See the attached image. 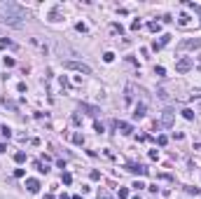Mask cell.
I'll return each instance as SVG.
<instances>
[{
  "mask_svg": "<svg viewBox=\"0 0 201 199\" xmlns=\"http://www.w3.org/2000/svg\"><path fill=\"white\" fill-rule=\"evenodd\" d=\"M26 9L24 7H19V5H14V2H7V5H2V17H5V21L7 24H12V26H19L21 24V19H26Z\"/></svg>",
  "mask_w": 201,
  "mask_h": 199,
  "instance_id": "1",
  "label": "cell"
},
{
  "mask_svg": "<svg viewBox=\"0 0 201 199\" xmlns=\"http://www.w3.org/2000/svg\"><path fill=\"white\" fill-rule=\"evenodd\" d=\"M63 68H68V70H77V73H84V75H91V68L87 66V63H82V61H66Z\"/></svg>",
  "mask_w": 201,
  "mask_h": 199,
  "instance_id": "2",
  "label": "cell"
},
{
  "mask_svg": "<svg viewBox=\"0 0 201 199\" xmlns=\"http://www.w3.org/2000/svg\"><path fill=\"white\" fill-rule=\"evenodd\" d=\"M173 122H175V112H173V110H164V112H162V122H159V127H173Z\"/></svg>",
  "mask_w": 201,
  "mask_h": 199,
  "instance_id": "3",
  "label": "cell"
},
{
  "mask_svg": "<svg viewBox=\"0 0 201 199\" xmlns=\"http://www.w3.org/2000/svg\"><path fill=\"white\" fill-rule=\"evenodd\" d=\"M192 66H194V61H192L190 56H185V59H180V61L175 63V70H178V73H187Z\"/></svg>",
  "mask_w": 201,
  "mask_h": 199,
  "instance_id": "4",
  "label": "cell"
},
{
  "mask_svg": "<svg viewBox=\"0 0 201 199\" xmlns=\"http://www.w3.org/2000/svg\"><path fill=\"white\" fill-rule=\"evenodd\" d=\"M26 190H28L31 195H37V192H40V183H37L35 178H26Z\"/></svg>",
  "mask_w": 201,
  "mask_h": 199,
  "instance_id": "5",
  "label": "cell"
},
{
  "mask_svg": "<svg viewBox=\"0 0 201 199\" xmlns=\"http://www.w3.org/2000/svg\"><path fill=\"white\" fill-rule=\"evenodd\" d=\"M129 171H131V173H138V176H147V173H150L147 166H143V164H129Z\"/></svg>",
  "mask_w": 201,
  "mask_h": 199,
  "instance_id": "6",
  "label": "cell"
},
{
  "mask_svg": "<svg viewBox=\"0 0 201 199\" xmlns=\"http://www.w3.org/2000/svg\"><path fill=\"white\" fill-rule=\"evenodd\" d=\"M80 108L87 110V115H91V117H98V115H100V108H96V105H87V103H82Z\"/></svg>",
  "mask_w": 201,
  "mask_h": 199,
  "instance_id": "7",
  "label": "cell"
},
{
  "mask_svg": "<svg viewBox=\"0 0 201 199\" xmlns=\"http://www.w3.org/2000/svg\"><path fill=\"white\" fill-rule=\"evenodd\" d=\"M145 110H147L145 103H138V105L134 108V120H143V117H145Z\"/></svg>",
  "mask_w": 201,
  "mask_h": 199,
  "instance_id": "8",
  "label": "cell"
},
{
  "mask_svg": "<svg viewBox=\"0 0 201 199\" xmlns=\"http://www.w3.org/2000/svg\"><path fill=\"white\" fill-rule=\"evenodd\" d=\"M117 129L124 133V136H129V133L134 131V127H131V124H126V122H117Z\"/></svg>",
  "mask_w": 201,
  "mask_h": 199,
  "instance_id": "9",
  "label": "cell"
},
{
  "mask_svg": "<svg viewBox=\"0 0 201 199\" xmlns=\"http://www.w3.org/2000/svg\"><path fill=\"white\" fill-rule=\"evenodd\" d=\"M182 47H194V49H199V47H201V40H197V37H194V40H185V42H182Z\"/></svg>",
  "mask_w": 201,
  "mask_h": 199,
  "instance_id": "10",
  "label": "cell"
},
{
  "mask_svg": "<svg viewBox=\"0 0 201 199\" xmlns=\"http://www.w3.org/2000/svg\"><path fill=\"white\" fill-rule=\"evenodd\" d=\"M33 166L37 169V171H40V173H49V166H47V164H42L40 159H37V162H33Z\"/></svg>",
  "mask_w": 201,
  "mask_h": 199,
  "instance_id": "11",
  "label": "cell"
},
{
  "mask_svg": "<svg viewBox=\"0 0 201 199\" xmlns=\"http://www.w3.org/2000/svg\"><path fill=\"white\" fill-rule=\"evenodd\" d=\"M147 28H150L152 33H159V31H162V24H159V21H150V24H147Z\"/></svg>",
  "mask_w": 201,
  "mask_h": 199,
  "instance_id": "12",
  "label": "cell"
},
{
  "mask_svg": "<svg viewBox=\"0 0 201 199\" xmlns=\"http://www.w3.org/2000/svg\"><path fill=\"white\" fill-rule=\"evenodd\" d=\"M14 162H17V164H24V162H26V152H24V150H19V152L14 155Z\"/></svg>",
  "mask_w": 201,
  "mask_h": 199,
  "instance_id": "13",
  "label": "cell"
},
{
  "mask_svg": "<svg viewBox=\"0 0 201 199\" xmlns=\"http://www.w3.org/2000/svg\"><path fill=\"white\" fill-rule=\"evenodd\" d=\"M73 143H75V145H82V143H84V136H82V133H75V136H73Z\"/></svg>",
  "mask_w": 201,
  "mask_h": 199,
  "instance_id": "14",
  "label": "cell"
},
{
  "mask_svg": "<svg viewBox=\"0 0 201 199\" xmlns=\"http://www.w3.org/2000/svg\"><path fill=\"white\" fill-rule=\"evenodd\" d=\"M178 24H180V26H187V24H190V17H187V14H180Z\"/></svg>",
  "mask_w": 201,
  "mask_h": 199,
  "instance_id": "15",
  "label": "cell"
},
{
  "mask_svg": "<svg viewBox=\"0 0 201 199\" xmlns=\"http://www.w3.org/2000/svg\"><path fill=\"white\" fill-rule=\"evenodd\" d=\"M182 117H185V120H194V112H192L190 108H185V110H182Z\"/></svg>",
  "mask_w": 201,
  "mask_h": 199,
  "instance_id": "16",
  "label": "cell"
},
{
  "mask_svg": "<svg viewBox=\"0 0 201 199\" xmlns=\"http://www.w3.org/2000/svg\"><path fill=\"white\" fill-rule=\"evenodd\" d=\"M154 73H157V77H164V75H166V68H164V66H157V68H154Z\"/></svg>",
  "mask_w": 201,
  "mask_h": 199,
  "instance_id": "17",
  "label": "cell"
},
{
  "mask_svg": "<svg viewBox=\"0 0 201 199\" xmlns=\"http://www.w3.org/2000/svg\"><path fill=\"white\" fill-rule=\"evenodd\" d=\"M112 59H115V54H112V52H105V54H103V61H105V63H110Z\"/></svg>",
  "mask_w": 201,
  "mask_h": 199,
  "instance_id": "18",
  "label": "cell"
},
{
  "mask_svg": "<svg viewBox=\"0 0 201 199\" xmlns=\"http://www.w3.org/2000/svg\"><path fill=\"white\" fill-rule=\"evenodd\" d=\"M117 195H119V199H126V197H129V190H126V187H119Z\"/></svg>",
  "mask_w": 201,
  "mask_h": 199,
  "instance_id": "19",
  "label": "cell"
},
{
  "mask_svg": "<svg viewBox=\"0 0 201 199\" xmlns=\"http://www.w3.org/2000/svg\"><path fill=\"white\" fill-rule=\"evenodd\" d=\"M94 127H96V131H98V133L105 131V124H103V122H98V120H96V124H94Z\"/></svg>",
  "mask_w": 201,
  "mask_h": 199,
  "instance_id": "20",
  "label": "cell"
},
{
  "mask_svg": "<svg viewBox=\"0 0 201 199\" xmlns=\"http://www.w3.org/2000/svg\"><path fill=\"white\" fill-rule=\"evenodd\" d=\"M110 28H112V31H115V33H124V28H122V24H112V26H110Z\"/></svg>",
  "mask_w": 201,
  "mask_h": 199,
  "instance_id": "21",
  "label": "cell"
},
{
  "mask_svg": "<svg viewBox=\"0 0 201 199\" xmlns=\"http://www.w3.org/2000/svg\"><path fill=\"white\" fill-rule=\"evenodd\" d=\"M61 178H63V183H66V185H70V183H73V176H70V173H63Z\"/></svg>",
  "mask_w": 201,
  "mask_h": 199,
  "instance_id": "22",
  "label": "cell"
},
{
  "mask_svg": "<svg viewBox=\"0 0 201 199\" xmlns=\"http://www.w3.org/2000/svg\"><path fill=\"white\" fill-rule=\"evenodd\" d=\"M2 136L9 138V136H12V129H9V127H2Z\"/></svg>",
  "mask_w": 201,
  "mask_h": 199,
  "instance_id": "23",
  "label": "cell"
},
{
  "mask_svg": "<svg viewBox=\"0 0 201 199\" xmlns=\"http://www.w3.org/2000/svg\"><path fill=\"white\" fill-rule=\"evenodd\" d=\"M5 66H7V68H12V66H14V59H9V56H5Z\"/></svg>",
  "mask_w": 201,
  "mask_h": 199,
  "instance_id": "24",
  "label": "cell"
},
{
  "mask_svg": "<svg viewBox=\"0 0 201 199\" xmlns=\"http://www.w3.org/2000/svg\"><path fill=\"white\" fill-rule=\"evenodd\" d=\"M157 143H159V145H166L168 138H166V136H159V138H157Z\"/></svg>",
  "mask_w": 201,
  "mask_h": 199,
  "instance_id": "25",
  "label": "cell"
},
{
  "mask_svg": "<svg viewBox=\"0 0 201 199\" xmlns=\"http://www.w3.org/2000/svg\"><path fill=\"white\" fill-rule=\"evenodd\" d=\"M75 28H77V31H80V33H87V26H84V24H77V26H75Z\"/></svg>",
  "mask_w": 201,
  "mask_h": 199,
  "instance_id": "26",
  "label": "cell"
},
{
  "mask_svg": "<svg viewBox=\"0 0 201 199\" xmlns=\"http://www.w3.org/2000/svg\"><path fill=\"white\" fill-rule=\"evenodd\" d=\"M150 159H159V152L157 150H150Z\"/></svg>",
  "mask_w": 201,
  "mask_h": 199,
  "instance_id": "27",
  "label": "cell"
},
{
  "mask_svg": "<svg viewBox=\"0 0 201 199\" xmlns=\"http://www.w3.org/2000/svg\"><path fill=\"white\" fill-rule=\"evenodd\" d=\"M24 173H26L24 169H17V171H14V176H17V178H24Z\"/></svg>",
  "mask_w": 201,
  "mask_h": 199,
  "instance_id": "28",
  "label": "cell"
},
{
  "mask_svg": "<svg viewBox=\"0 0 201 199\" xmlns=\"http://www.w3.org/2000/svg\"><path fill=\"white\" fill-rule=\"evenodd\" d=\"M2 152H7V145H5V143H0V155H2Z\"/></svg>",
  "mask_w": 201,
  "mask_h": 199,
  "instance_id": "29",
  "label": "cell"
},
{
  "mask_svg": "<svg viewBox=\"0 0 201 199\" xmlns=\"http://www.w3.org/2000/svg\"><path fill=\"white\" fill-rule=\"evenodd\" d=\"M59 199H70V197H68V195H61V197H59Z\"/></svg>",
  "mask_w": 201,
  "mask_h": 199,
  "instance_id": "30",
  "label": "cell"
},
{
  "mask_svg": "<svg viewBox=\"0 0 201 199\" xmlns=\"http://www.w3.org/2000/svg\"><path fill=\"white\" fill-rule=\"evenodd\" d=\"M73 199H82V197H80V195H75V197H73Z\"/></svg>",
  "mask_w": 201,
  "mask_h": 199,
  "instance_id": "31",
  "label": "cell"
},
{
  "mask_svg": "<svg viewBox=\"0 0 201 199\" xmlns=\"http://www.w3.org/2000/svg\"><path fill=\"white\" fill-rule=\"evenodd\" d=\"M134 199H140V197H134Z\"/></svg>",
  "mask_w": 201,
  "mask_h": 199,
  "instance_id": "32",
  "label": "cell"
}]
</instances>
